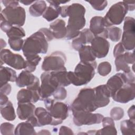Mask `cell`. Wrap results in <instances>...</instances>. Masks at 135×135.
I'll use <instances>...</instances> for the list:
<instances>
[{
  "instance_id": "cell-22",
  "label": "cell",
  "mask_w": 135,
  "mask_h": 135,
  "mask_svg": "<svg viewBox=\"0 0 135 135\" xmlns=\"http://www.w3.org/2000/svg\"><path fill=\"white\" fill-rule=\"evenodd\" d=\"M135 28L123 29L121 43L125 50L131 51L134 48Z\"/></svg>"
},
{
  "instance_id": "cell-28",
  "label": "cell",
  "mask_w": 135,
  "mask_h": 135,
  "mask_svg": "<svg viewBox=\"0 0 135 135\" xmlns=\"http://www.w3.org/2000/svg\"><path fill=\"white\" fill-rule=\"evenodd\" d=\"M79 54L81 62L92 63L95 61L96 57L93 54L90 45H85L79 51Z\"/></svg>"
},
{
  "instance_id": "cell-24",
  "label": "cell",
  "mask_w": 135,
  "mask_h": 135,
  "mask_svg": "<svg viewBox=\"0 0 135 135\" xmlns=\"http://www.w3.org/2000/svg\"><path fill=\"white\" fill-rule=\"evenodd\" d=\"M17 79L16 73L13 69L1 66L0 68V85L1 86L8 83L15 82Z\"/></svg>"
},
{
  "instance_id": "cell-5",
  "label": "cell",
  "mask_w": 135,
  "mask_h": 135,
  "mask_svg": "<svg viewBox=\"0 0 135 135\" xmlns=\"http://www.w3.org/2000/svg\"><path fill=\"white\" fill-rule=\"evenodd\" d=\"M128 11V7L123 1L112 5L103 17L105 27L120 24L124 20Z\"/></svg>"
},
{
  "instance_id": "cell-6",
  "label": "cell",
  "mask_w": 135,
  "mask_h": 135,
  "mask_svg": "<svg viewBox=\"0 0 135 135\" xmlns=\"http://www.w3.org/2000/svg\"><path fill=\"white\" fill-rule=\"evenodd\" d=\"M40 100L44 101L52 95L55 90L61 86L59 79L54 71L44 72L41 75Z\"/></svg>"
},
{
  "instance_id": "cell-21",
  "label": "cell",
  "mask_w": 135,
  "mask_h": 135,
  "mask_svg": "<svg viewBox=\"0 0 135 135\" xmlns=\"http://www.w3.org/2000/svg\"><path fill=\"white\" fill-rule=\"evenodd\" d=\"M34 115L36 118L38 127L51 125L53 120V118L50 112L42 107L36 108L34 111Z\"/></svg>"
},
{
  "instance_id": "cell-50",
  "label": "cell",
  "mask_w": 135,
  "mask_h": 135,
  "mask_svg": "<svg viewBox=\"0 0 135 135\" xmlns=\"http://www.w3.org/2000/svg\"><path fill=\"white\" fill-rule=\"evenodd\" d=\"M8 98L7 95L0 93V105H3L8 101Z\"/></svg>"
},
{
  "instance_id": "cell-7",
  "label": "cell",
  "mask_w": 135,
  "mask_h": 135,
  "mask_svg": "<svg viewBox=\"0 0 135 135\" xmlns=\"http://www.w3.org/2000/svg\"><path fill=\"white\" fill-rule=\"evenodd\" d=\"M1 15L13 26L22 27L25 22V11L23 7L20 5L5 7L1 12Z\"/></svg>"
},
{
  "instance_id": "cell-35",
  "label": "cell",
  "mask_w": 135,
  "mask_h": 135,
  "mask_svg": "<svg viewBox=\"0 0 135 135\" xmlns=\"http://www.w3.org/2000/svg\"><path fill=\"white\" fill-rule=\"evenodd\" d=\"M41 60V57L38 55L26 58V67L25 70L31 73L34 72Z\"/></svg>"
},
{
  "instance_id": "cell-38",
  "label": "cell",
  "mask_w": 135,
  "mask_h": 135,
  "mask_svg": "<svg viewBox=\"0 0 135 135\" xmlns=\"http://www.w3.org/2000/svg\"><path fill=\"white\" fill-rule=\"evenodd\" d=\"M14 126L9 122H4L1 124L0 131L2 135H12L14 134Z\"/></svg>"
},
{
  "instance_id": "cell-19",
  "label": "cell",
  "mask_w": 135,
  "mask_h": 135,
  "mask_svg": "<svg viewBox=\"0 0 135 135\" xmlns=\"http://www.w3.org/2000/svg\"><path fill=\"white\" fill-rule=\"evenodd\" d=\"M49 29L52 32L54 38L61 39L65 37L66 27L65 22L62 19H58L50 24Z\"/></svg>"
},
{
  "instance_id": "cell-39",
  "label": "cell",
  "mask_w": 135,
  "mask_h": 135,
  "mask_svg": "<svg viewBox=\"0 0 135 135\" xmlns=\"http://www.w3.org/2000/svg\"><path fill=\"white\" fill-rule=\"evenodd\" d=\"M52 95L53 96L55 100L58 101H62L64 100L66 98L67 91L64 87L60 86L55 90Z\"/></svg>"
},
{
  "instance_id": "cell-33",
  "label": "cell",
  "mask_w": 135,
  "mask_h": 135,
  "mask_svg": "<svg viewBox=\"0 0 135 135\" xmlns=\"http://www.w3.org/2000/svg\"><path fill=\"white\" fill-rule=\"evenodd\" d=\"M8 38H22L25 36V32L21 26L13 25L6 33Z\"/></svg>"
},
{
  "instance_id": "cell-20",
  "label": "cell",
  "mask_w": 135,
  "mask_h": 135,
  "mask_svg": "<svg viewBox=\"0 0 135 135\" xmlns=\"http://www.w3.org/2000/svg\"><path fill=\"white\" fill-rule=\"evenodd\" d=\"M16 112L18 118L21 120H25L34 114L35 107L32 102L17 103Z\"/></svg>"
},
{
  "instance_id": "cell-9",
  "label": "cell",
  "mask_w": 135,
  "mask_h": 135,
  "mask_svg": "<svg viewBox=\"0 0 135 135\" xmlns=\"http://www.w3.org/2000/svg\"><path fill=\"white\" fill-rule=\"evenodd\" d=\"M1 65L6 64L7 65L16 69L22 70L26 67V60L22 56L18 54L12 52L8 49H2L0 52Z\"/></svg>"
},
{
  "instance_id": "cell-14",
  "label": "cell",
  "mask_w": 135,
  "mask_h": 135,
  "mask_svg": "<svg viewBox=\"0 0 135 135\" xmlns=\"http://www.w3.org/2000/svg\"><path fill=\"white\" fill-rule=\"evenodd\" d=\"M94 89L96 104L98 108L107 106L110 101L111 94L106 84H102L95 87Z\"/></svg>"
},
{
  "instance_id": "cell-51",
  "label": "cell",
  "mask_w": 135,
  "mask_h": 135,
  "mask_svg": "<svg viewBox=\"0 0 135 135\" xmlns=\"http://www.w3.org/2000/svg\"><path fill=\"white\" fill-rule=\"evenodd\" d=\"M128 7V9L129 11H133L134 10V2H129V1H123Z\"/></svg>"
},
{
  "instance_id": "cell-4",
  "label": "cell",
  "mask_w": 135,
  "mask_h": 135,
  "mask_svg": "<svg viewBox=\"0 0 135 135\" xmlns=\"http://www.w3.org/2000/svg\"><path fill=\"white\" fill-rule=\"evenodd\" d=\"M45 109L53 118L51 126H57L62 123L69 116V108L66 104L55 101L53 99L47 98L44 100Z\"/></svg>"
},
{
  "instance_id": "cell-15",
  "label": "cell",
  "mask_w": 135,
  "mask_h": 135,
  "mask_svg": "<svg viewBox=\"0 0 135 135\" xmlns=\"http://www.w3.org/2000/svg\"><path fill=\"white\" fill-rule=\"evenodd\" d=\"M89 30L94 36H100L108 38L107 30L105 28L103 17L102 16H95L91 19Z\"/></svg>"
},
{
  "instance_id": "cell-18",
  "label": "cell",
  "mask_w": 135,
  "mask_h": 135,
  "mask_svg": "<svg viewBox=\"0 0 135 135\" xmlns=\"http://www.w3.org/2000/svg\"><path fill=\"white\" fill-rule=\"evenodd\" d=\"M127 83L124 73H118L110 78L106 84L112 95L124 84Z\"/></svg>"
},
{
  "instance_id": "cell-8",
  "label": "cell",
  "mask_w": 135,
  "mask_h": 135,
  "mask_svg": "<svg viewBox=\"0 0 135 135\" xmlns=\"http://www.w3.org/2000/svg\"><path fill=\"white\" fill-rule=\"evenodd\" d=\"M66 57L61 51H55L45 56L41 65V69L45 72L56 71L65 67Z\"/></svg>"
},
{
  "instance_id": "cell-1",
  "label": "cell",
  "mask_w": 135,
  "mask_h": 135,
  "mask_svg": "<svg viewBox=\"0 0 135 135\" xmlns=\"http://www.w3.org/2000/svg\"><path fill=\"white\" fill-rule=\"evenodd\" d=\"M97 68L96 61L92 63L80 61L75 66L74 72H68V78L71 84L75 86L86 85L93 78Z\"/></svg>"
},
{
  "instance_id": "cell-43",
  "label": "cell",
  "mask_w": 135,
  "mask_h": 135,
  "mask_svg": "<svg viewBox=\"0 0 135 135\" xmlns=\"http://www.w3.org/2000/svg\"><path fill=\"white\" fill-rule=\"evenodd\" d=\"M125 51L126 50L121 42H119L117 45H115L113 49V56L116 57L117 56L123 54Z\"/></svg>"
},
{
  "instance_id": "cell-37",
  "label": "cell",
  "mask_w": 135,
  "mask_h": 135,
  "mask_svg": "<svg viewBox=\"0 0 135 135\" xmlns=\"http://www.w3.org/2000/svg\"><path fill=\"white\" fill-rule=\"evenodd\" d=\"M8 42L10 47L15 51H20L22 50L24 41L22 38H8Z\"/></svg>"
},
{
  "instance_id": "cell-41",
  "label": "cell",
  "mask_w": 135,
  "mask_h": 135,
  "mask_svg": "<svg viewBox=\"0 0 135 135\" xmlns=\"http://www.w3.org/2000/svg\"><path fill=\"white\" fill-rule=\"evenodd\" d=\"M87 2L90 4V5L94 9L99 11L104 10L108 5V2L107 1H90Z\"/></svg>"
},
{
  "instance_id": "cell-44",
  "label": "cell",
  "mask_w": 135,
  "mask_h": 135,
  "mask_svg": "<svg viewBox=\"0 0 135 135\" xmlns=\"http://www.w3.org/2000/svg\"><path fill=\"white\" fill-rule=\"evenodd\" d=\"M124 59L128 64H133L134 63V57L133 53L127 52L123 53Z\"/></svg>"
},
{
  "instance_id": "cell-30",
  "label": "cell",
  "mask_w": 135,
  "mask_h": 135,
  "mask_svg": "<svg viewBox=\"0 0 135 135\" xmlns=\"http://www.w3.org/2000/svg\"><path fill=\"white\" fill-rule=\"evenodd\" d=\"M34 95L33 92L26 89H22L20 90L17 94V103H27L33 102Z\"/></svg>"
},
{
  "instance_id": "cell-52",
  "label": "cell",
  "mask_w": 135,
  "mask_h": 135,
  "mask_svg": "<svg viewBox=\"0 0 135 135\" xmlns=\"http://www.w3.org/2000/svg\"><path fill=\"white\" fill-rule=\"evenodd\" d=\"M37 134H51V132L46 129H43L37 133Z\"/></svg>"
},
{
  "instance_id": "cell-3",
  "label": "cell",
  "mask_w": 135,
  "mask_h": 135,
  "mask_svg": "<svg viewBox=\"0 0 135 135\" xmlns=\"http://www.w3.org/2000/svg\"><path fill=\"white\" fill-rule=\"evenodd\" d=\"M72 111H84L93 112L98 109L95 101L94 89H81L71 105Z\"/></svg>"
},
{
  "instance_id": "cell-29",
  "label": "cell",
  "mask_w": 135,
  "mask_h": 135,
  "mask_svg": "<svg viewBox=\"0 0 135 135\" xmlns=\"http://www.w3.org/2000/svg\"><path fill=\"white\" fill-rule=\"evenodd\" d=\"M1 114L2 117L9 121H13L16 118L14 108L12 103L8 101L7 103L3 105H0Z\"/></svg>"
},
{
  "instance_id": "cell-32",
  "label": "cell",
  "mask_w": 135,
  "mask_h": 135,
  "mask_svg": "<svg viewBox=\"0 0 135 135\" xmlns=\"http://www.w3.org/2000/svg\"><path fill=\"white\" fill-rule=\"evenodd\" d=\"M114 63L116 71L117 72L122 71L123 72L127 73L131 71L130 67L124 59L123 54L117 56L115 57Z\"/></svg>"
},
{
  "instance_id": "cell-49",
  "label": "cell",
  "mask_w": 135,
  "mask_h": 135,
  "mask_svg": "<svg viewBox=\"0 0 135 135\" xmlns=\"http://www.w3.org/2000/svg\"><path fill=\"white\" fill-rule=\"evenodd\" d=\"M128 116L130 120L134 121V105H132L128 110Z\"/></svg>"
},
{
  "instance_id": "cell-11",
  "label": "cell",
  "mask_w": 135,
  "mask_h": 135,
  "mask_svg": "<svg viewBox=\"0 0 135 135\" xmlns=\"http://www.w3.org/2000/svg\"><path fill=\"white\" fill-rule=\"evenodd\" d=\"M112 99L119 103H126L135 97L134 83H127L117 90L111 96Z\"/></svg>"
},
{
  "instance_id": "cell-54",
  "label": "cell",
  "mask_w": 135,
  "mask_h": 135,
  "mask_svg": "<svg viewBox=\"0 0 135 135\" xmlns=\"http://www.w3.org/2000/svg\"><path fill=\"white\" fill-rule=\"evenodd\" d=\"M6 46V43L5 42V41L3 40L2 38L1 39V50L3 49V47H5Z\"/></svg>"
},
{
  "instance_id": "cell-34",
  "label": "cell",
  "mask_w": 135,
  "mask_h": 135,
  "mask_svg": "<svg viewBox=\"0 0 135 135\" xmlns=\"http://www.w3.org/2000/svg\"><path fill=\"white\" fill-rule=\"evenodd\" d=\"M107 35L108 38H109L113 42H118L121 36L122 30L118 27L112 26L108 27Z\"/></svg>"
},
{
  "instance_id": "cell-27",
  "label": "cell",
  "mask_w": 135,
  "mask_h": 135,
  "mask_svg": "<svg viewBox=\"0 0 135 135\" xmlns=\"http://www.w3.org/2000/svg\"><path fill=\"white\" fill-rule=\"evenodd\" d=\"M46 8V3L44 1H37L30 6L28 11L31 15L37 17L43 15Z\"/></svg>"
},
{
  "instance_id": "cell-36",
  "label": "cell",
  "mask_w": 135,
  "mask_h": 135,
  "mask_svg": "<svg viewBox=\"0 0 135 135\" xmlns=\"http://www.w3.org/2000/svg\"><path fill=\"white\" fill-rule=\"evenodd\" d=\"M112 66L111 64L107 61H104L100 63L98 66V73L102 76H105L108 75L111 71Z\"/></svg>"
},
{
  "instance_id": "cell-2",
  "label": "cell",
  "mask_w": 135,
  "mask_h": 135,
  "mask_svg": "<svg viewBox=\"0 0 135 135\" xmlns=\"http://www.w3.org/2000/svg\"><path fill=\"white\" fill-rule=\"evenodd\" d=\"M48 47L46 38L43 33L38 30L24 40L22 51L24 56L27 58L40 53H46Z\"/></svg>"
},
{
  "instance_id": "cell-42",
  "label": "cell",
  "mask_w": 135,
  "mask_h": 135,
  "mask_svg": "<svg viewBox=\"0 0 135 135\" xmlns=\"http://www.w3.org/2000/svg\"><path fill=\"white\" fill-rule=\"evenodd\" d=\"M13 26L9 23H8L5 18H4L1 15V23H0V27L1 30L6 33Z\"/></svg>"
},
{
  "instance_id": "cell-48",
  "label": "cell",
  "mask_w": 135,
  "mask_h": 135,
  "mask_svg": "<svg viewBox=\"0 0 135 135\" xmlns=\"http://www.w3.org/2000/svg\"><path fill=\"white\" fill-rule=\"evenodd\" d=\"M2 3L5 6V7L12 6H18L20 5L18 1H2Z\"/></svg>"
},
{
  "instance_id": "cell-45",
  "label": "cell",
  "mask_w": 135,
  "mask_h": 135,
  "mask_svg": "<svg viewBox=\"0 0 135 135\" xmlns=\"http://www.w3.org/2000/svg\"><path fill=\"white\" fill-rule=\"evenodd\" d=\"M39 30L40 31H41L43 33V34L44 35V36H45V38H46L47 42L51 41L54 38L52 33L49 28L44 27V28H40Z\"/></svg>"
},
{
  "instance_id": "cell-47",
  "label": "cell",
  "mask_w": 135,
  "mask_h": 135,
  "mask_svg": "<svg viewBox=\"0 0 135 135\" xmlns=\"http://www.w3.org/2000/svg\"><path fill=\"white\" fill-rule=\"evenodd\" d=\"M59 134H74V133L72 129H71L70 128L63 126H61L59 129Z\"/></svg>"
},
{
  "instance_id": "cell-10",
  "label": "cell",
  "mask_w": 135,
  "mask_h": 135,
  "mask_svg": "<svg viewBox=\"0 0 135 135\" xmlns=\"http://www.w3.org/2000/svg\"><path fill=\"white\" fill-rule=\"evenodd\" d=\"M73 122L77 126L99 124L104 116L100 113H93L84 111H73Z\"/></svg>"
},
{
  "instance_id": "cell-25",
  "label": "cell",
  "mask_w": 135,
  "mask_h": 135,
  "mask_svg": "<svg viewBox=\"0 0 135 135\" xmlns=\"http://www.w3.org/2000/svg\"><path fill=\"white\" fill-rule=\"evenodd\" d=\"M36 77L31 72L25 70H23L17 77L15 81L16 84L20 88L27 86L34 82Z\"/></svg>"
},
{
  "instance_id": "cell-40",
  "label": "cell",
  "mask_w": 135,
  "mask_h": 135,
  "mask_svg": "<svg viewBox=\"0 0 135 135\" xmlns=\"http://www.w3.org/2000/svg\"><path fill=\"white\" fill-rule=\"evenodd\" d=\"M110 116L113 120H119L124 116V110L120 107H114L111 110Z\"/></svg>"
},
{
  "instance_id": "cell-26",
  "label": "cell",
  "mask_w": 135,
  "mask_h": 135,
  "mask_svg": "<svg viewBox=\"0 0 135 135\" xmlns=\"http://www.w3.org/2000/svg\"><path fill=\"white\" fill-rule=\"evenodd\" d=\"M34 127L28 121L21 122L17 124L14 130V134L22 135V134H31L35 135L36 133Z\"/></svg>"
},
{
  "instance_id": "cell-16",
  "label": "cell",
  "mask_w": 135,
  "mask_h": 135,
  "mask_svg": "<svg viewBox=\"0 0 135 135\" xmlns=\"http://www.w3.org/2000/svg\"><path fill=\"white\" fill-rule=\"evenodd\" d=\"M69 1H47L50 5L47 7L44 12L42 17L48 22H51L55 20L59 15H60L61 6L60 4H65Z\"/></svg>"
},
{
  "instance_id": "cell-23",
  "label": "cell",
  "mask_w": 135,
  "mask_h": 135,
  "mask_svg": "<svg viewBox=\"0 0 135 135\" xmlns=\"http://www.w3.org/2000/svg\"><path fill=\"white\" fill-rule=\"evenodd\" d=\"M103 128L96 131L95 134H117L114 120L110 117H103L102 120Z\"/></svg>"
},
{
  "instance_id": "cell-17",
  "label": "cell",
  "mask_w": 135,
  "mask_h": 135,
  "mask_svg": "<svg viewBox=\"0 0 135 135\" xmlns=\"http://www.w3.org/2000/svg\"><path fill=\"white\" fill-rule=\"evenodd\" d=\"M94 36L89 28H84L80 31L79 35L73 39L72 46L76 51H79L81 47L91 42Z\"/></svg>"
},
{
  "instance_id": "cell-46",
  "label": "cell",
  "mask_w": 135,
  "mask_h": 135,
  "mask_svg": "<svg viewBox=\"0 0 135 135\" xmlns=\"http://www.w3.org/2000/svg\"><path fill=\"white\" fill-rule=\"evenodd\" d=\"M11 89H12V87L10 84H9L8 83H7L1 86L0 93L7 95L10 94L11 92Z\"/></svg>"
},
{
  "instance_id": "cell-13",
  "label": "cell",
  "mask_w": 135,
  "mask_h": 135,
  "mask_svg": "<svg viewBox=\"0 0 135 135\" xmlns=\"http://www.w3.org/2000/svg\"><path fill=\"white\" fill-rule=\"evenodd\" d=\"M90 43L92 52L96 58H103L108 54L110 43L103 37L100 36H94Z\"/></svg>"
},
{
  "instance_id": "cell-12",
  "label": "cell",
  "mask_w": 135,
  "mask_h": 135,
  "mask_svg": "<svg viewBox=\"0 0 135 135\" xmlns=\"http://www.w3.org/2000/svg\"><path fill=\"white\" fill-rule=\"evenodd\" d=\"M86 20L84 16H71L69 17L66 27L65 38L68 40L74 39L80 34V30L85 26Z\"/></svg>"
},
{
  "instance_id": "cell-53",
  "label": "cell",
  "mask_w": 135,
  "mask_h": 135,
  "mask_svg": "<svg viewBox=\"0 0 135 135\" xmlns=\"http://www.w3.org/2000/svg\"><path fill=\"white\" fill-rule=\"evenodd\" d=\"M20 3H22L25 5H28L32 4L35 2V1H20Z\"/></svg>"
},
{
  "instance_id": "cell-31",
  "label": "cell",
  "mask_w": 135,
  "mask_h": 135,
  "mask_svg": "<svg viewBox=\"0 0 135 135\" xmlns=\"http://www.w3.org/2000/svg\"><path fill=\"white\" fill-rule=\"evenodd\" d=\"M135 121L130 119L124 120L120 123V130L123 135L134 134Z\"/></svg>"
}]
</instances>
